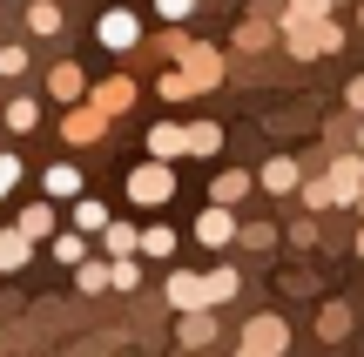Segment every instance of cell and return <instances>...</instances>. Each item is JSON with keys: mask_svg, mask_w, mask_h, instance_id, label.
Segmentation results:
<instances>
[{"mask_svg": "<svg viewBox=\"0 0 364 357\" xmlns=\"http://www.w3.org/2000/svg\"><path fill=\"white\" fill-rule=\"evenodd\" d=\"M351 196H364V169H358V155L331 162V175H324V182H311V189H304V202H311V209H331V202H351Z\"/></svg>", "mask_w": 364, "mask_h": 357, "instance_id": "6da1fadb", "label": "cell"}, {"mask_svg": "<svg viewBox=\"0 0 364 357\" xmlns=\"http://www.w3.org/2000/svg\"><path fill=\"white\" fill-rule=\"evenodd\" d=\"M129 196H135V202H169V196H176L169 162H149V169H135V175H129Z\"/></svg>", "mask_w": 364, "mask_h": 357, "instance_id": "7a4b0ae2", "label": "cell"}, {"mask_svg": "<svg viewBox=\"0 0 364 357\" xmlns=\"http://www.w3.org/2000/svg\"><path fill=\"white\" fill-rule=\"evenodd\" d=\"M338 27H331V21H290V54H331V48H338Z\"/></svg>", "mask_w": 364, "mask_h": 357, "instance_id": "3957f363", "label": "cell"}, {"mask_svg": "<svg viewBox=\"0 0 364 357\" xmlns=\"http://www.w3.org/2000/svg\"><path fill=\"white\" fill-rule=\"evenodd\" d=\"M284 344H290L284 317H257V324H250V331H243V357H277Z\"/></svg>", "mask_w": 364, "mask_h": 357, "instance_id": "277c9868", "label": "cell"}, {"mask_svg": "<svg viewBox=\"0 0 364 357\" xmlns=\"http://www.w3.org/2000/svg\"><path fill=\"white\" fill-rule=\"evenodd\" d=\"M182 61H189V88H209V81L223 75V61L203 48V40H182Z\"/></svg>", "mask_w": 364, "mask_h": 357, "instance_id": "5b68a950", "label": "cell"}, {"mask_svg": "<svg viewBox=\"0 0 364 357\" xmlns=\"http://www.w3.org/2000/svg\"><path fill=\"white\" fill-rule=\"evenodd\" d=\"M169 304H182V310L216 304V297H209V277H169Z\"/></svg>", "mask_w": 364, "mask_h": 357, "instance_id": "8992f818", "label": "cell"}, {"mask_svg": "<svg viewBox=\"0 0 364 357\" xmlns=\"http://www.w3.org/2000/svg\"><path fill=\"white\" fill-rule=\"evenodd\" d=\"M95 34H102V48H135V13H102V27H95Z\"/></svg>", "mask_w": 364, "mask_h": 357, "instance_id": "52a82bcc", "label": "cell"}, {"mask_svg": "<svg viewBox=\"0 0 364 357\" xmlns=\"http://www.w3.org/2000/svg\"><path fill=\"white\" fill-rule=\"evenodd\" d=\"M135 101V81H102V88H95V108H102V115H122V108H129Z\"/></svg>", "mask_w": 364, "mask_h": 357, "instance_id": "ba28073f", "label": "cell"}, {"mask_svg": "<svg viewBox=\"0 0 364 357\" xmlns=\"http://www.w3.org/2000/svg\"><path fill=\"white\" fill-rule=\"evenodd\" d=\"M149 148H156L162 162H169V155H189V128H169V121H162V128H149Z\"/></svg>", "mask_w": 364, "mask_h": 357, "instance_id": "9c48e42d", "label": "cell"}, {"mask_svg": "<svg viewBox=\"0 0 364 357\" xmlns=\"http://www.w3.org/2000/svg\"><path fill=\"white\" fill-rule=\"evenodd\" d=\"M196 236H203V243H230V236H236V223H230V209H223V202H216V209H209L203 223H196Z\"/></svg>", "mask_w": 364, "mask_h": 357, "instance_id": "30bf717a", "label": "cell"}, {"mask_svg": "<svg viewBox=\"0 0 364 357\" xmlns=\"http://www.w3.org/2000/svg\"><path fill=\"white\" fill-rule=\"evenodd\" d=\"M27 243H34V236H21V229L7 236V229H0V270H21L27 263Z\"/></svg>", "mask_w": 364, "mask_h": 357, "instance_id": "8fae6325", "label": "cell"}, {"mask_svg": "<svg viewBox=\"0 0 364 357\" xmlns=\"http://www.w3.org/2000/svg\"><path fill=\"white\" fill-rule=\"evenodd\" d=\"M102 121H108L102 108H81V115L68 121V135H75V142H95V135H102Z\"/></svg>", "mask_w": 364, "mask_h": 357, "instance_id": "7c38bea8", "label": "cell"}, {"mask_svg": "<svg viewBox=\"0 0 364 357\" xmlns=\"http://www.w3.org/2000/svg\"><path fill=\"white\" fill-rule=\"evenodd\" d=\"M48 196H81V175L68 169V162H54V169H48Z\"/></svg>", "mask_w": 364, "mask_h": 357, "instance_id": "4fadbf2b", "label": "cell"}, {"mask_svg": "<svg viewBox=\"0 0 364 357\" xmlns=\"http://www.w3.org/2000/svg\"><path fill=\"white\" fill-rule=\"evenodd\" d=\"M48 88L61 94V101H75V94H81V67H68V61H61V67L48 75Z\"/></svg>", "mask_w": 364, "mask_h": 357, "instance_id": "5bb4252c", "label": "cell"}, {"mask_svg": "<svg viewBox=\"0 0 364 357\" xmlns=\"http://www.w3.org/2000/svg\"><path fill=\"white\" fill-rule=\"evenodd\" d=\"M263 189H297V162H284V155H277L270 169H263Z\"/></svg>", "mask_w": 364, "mask_h": 357, "instance_id": "9a60e30c", "label": "cell"}, {"mask_svg": "<svg viewBox=\"0 0 364 357\" xmlns=\"http://www.w3.org/2000/svg\"><path fill=\"white\" fill-rule=\"evenodd\" d=\"M216 148H223V128H209V121L189 128V155H216Z\"/></svg>", "mask_w": 364, "mask_h": 357, "instance_id": "2e32d148", "label": "cell"}, {"mask_svg": "<svg viewBox=\"0 0 364 357\" xmlns=\"http://www.w3.org/2000/svg\"><path fill=\"white\" fill-rule=\"evenodd\" d=\"M216 337V324L203 317V310H189V324H182V344H209Z\"/></svg>", "mask_w": 364, "mask_h": 357, "instance_id": "e0dca14e", "label": "cell"}, {"mask_svg": "<svg viewBox=\"0 0 364 357\" xmlns=\"http://www.w3.org/2000/svg\"><path fill=\"white\" fill-rule=\"evenodd\" d=\"M27 21H34V34H54V27H61V7H54V0H34Z\"/></svg>", "mask_w": 364, "mask_h": 357, "instance_id": "ac0fdd59", "label": "cell"}, {"mask_svg": "<svg viewBox=\"0 0 364 357\" xmlns=\"http://www.w3.org/2000/svg\"><path fill=\"white\" fill-rule=\"evenodd\" d=\"M108 250H115V256H129V250H142V236H135L129 223H108Z\"/></svg>", "mask_w": 364, "mask_h": 357, "instance_id": "d6986e66", "label": "cell"}, {"mask_svg": "<svg viewBox=\"0 0 364 357\" xmlns=\"http://www.w3.org/2000/svg\"><path fill=\"white\" fill-rule=\"evenodd\" d=\"M344 324H351V317H344V304H324V310H317V331H324V337H344Z\"/></svg>", "mask_w": 364, "mask_h": 357, "instance_id": "ffe728a7", "label": "cell"}, {"mask_svg": "<svg viewBox=\"0 0 364 357\" xmlns=\"http://www.w3.org/2000/svg\"><path fill=\"white\" fill-rule=\"evenodd\" d=\"M324 7H331V0H290L284 21H324Z\"/></svg>", "mask_w": 364, "mask_h": 357, "instance_id": "44dd1931", "label": "cell"}, {"mask_svg": "<svg viewBox=\"0 0 364 357\" xmlns=\"http://www.w3.org/2000/svg\"><path fill=\"white\" fill-rule=\"evenodd\" d=\"M108 283H115V270H108V263H88V270H81V290H108Z\"/></svg>", "mask_w": 364, "mask_h": 357, "instance_id": "7402d4cb", "label": "cell"}, {"mask_svg": "<svg viewBox=\"0 0 364 357\" xmlns=\"http://www.w3.org/2000/svg\"><path fill=\"white\" fill-rule=\"evenodd\" d=\"M48 229H54L48 209H27V216H21V236H48Z\"/></svg>", "mask_w": 364, "mask_h": 357, "instance_id": "603a6c76", "label": "cell"}, {"mask_svg": "<svg viewBox=\"0 0 364 357\" xmlns=\"http://www.w3.org/2000/svg\"><path fill=\"white\" fill-rule=\"evenodd\" d=\"M142 250H149V256H169L176 236H169V229H142Z\"/></svg>", "mask_w": 364, "mask_h": 357, "instance_id": "cb8c5ba5", "label": "cell"}, {"mask_svg": "<svg viewBox=\"0 0 364 357\" xmlns=\"http://www.w3.org/2000/svg\"><path fill=\"white\" fill-rule=\"evenodd\" d=\"M75 223H81V229H108V209H102V202H81Z\"/></svg>", "mask_w": 364, "mask_h": 357, "instance_id": "d4e9b609", "label": "cell"}, {"mask_svg": "<svg viewBox=\"0 0 364 357\" xmlns=\"http://www.w3.org/2000/svg\"><path fill=\"white\" fill-rule=\"evenodd\" d=\"M243 189H250V175H223V182H216V202H236Z\"/></svg>", "mask_w": 364, "mask_h": 357, "instance_id": "484cf974", "label": "cell"}, {"mask_svg": "<svg viewBox=\"0 0 364 357\" xmlns=\"http://www.w3.org/2000/svg\"><path fill=\"white\" fill-rule=\"evenodd\" d=\"M209 297H216V304H223V297H236V277H230V270H216V277H209Z\"/></svg>", "mask_w": 364, "mask_h": 357, "instance_id": "4316f807", "label": "cell"}, {"mask_svg": "<svg viewBox=\"0 0 364 357\" xmlns=\"http://www.w3.org/2000/svg\"><path fill=\"white\" fill-rule=\"evenodd\" d=\"M14 182H21V162H14V155H0V196H7Z\"/></svg>", "mask_w": 364, "mask_h": 357, "instance_id": "83f0119b", "label": "cell"}, {"mask_svg": "<svg viewBox=\"0 0 364 357\" xmlns=\"http://www.w3.org/2000/svg\"><path fill=\"white\" fill-rule=\"evenodd\" d=\"M21 67H27V54H21V48H0V75H21Z\"/></svg>", "mask_w": 364, "mask_h": 357, "instance_id": "f1b7e54d", "label": "cell"}, {"mask_svg": "<svg viewBox=\"0 0 364 357\" xmlns=\"http://www.w3.org/2000/svg\"><path fill=\"white\" fill-rule=\"evenodd\" d=\"M156 7H162V21H182V13H189L196 0H156Z\"/></svg>", "mask_w": 364, "mask_h": 357, "instance_id": "f546056e", "label": "cell"}, {"mask_svg": "<svg viewBox=\"0 0 364 357\" xmlns=\"http://www.w3.org/2000/svg\"><path fill=\"white\" fill-rule=\"evenodd\" d=\"M351 108H364V75H358V81H351Z\"/></svg>", "mask_w": 364, "mask_h": 357, "instance_id": "4dcf8cb0", "label": "cell"}, {"mask_svg": "<svg viewBox=\"0 0 364 357\" xmlns=\"http://www.w3.org/2000/svg\"><path fill=\"white\" fill-rule=\"evenodd\" d=\"M358 256H364V236H358Z\"/></svg>", "mask_w": 364, "mask_h": 357, "instance_id": "1f68e13d", "label": "cell"}, {"mask_svg": "<svg viewBox=\"0 0 364 357\" xmlns=\"http://www.w3.org/2000/svg\"><path fill=\"white\" fill-rule=\"evenodd\" d=\"M358 148H364V135H358Z\"/></svg>", "mask_w": 364, "mask_h": 357, "instance_id": "d6a6232c", "label": "cell"}, {"mask_svg": "<svg viewBox=\"0 0 364 357\" xmlns=\"http://www.w3.org/2000/svg\"><path fill=\"white\" fill-rule=\"evenodd\" d=\"M358 202H364V196H358Z\"/></svg>", "mask_w": 364, "mask_h": 357, "instance_id": "836d02e7", "label": "cell"}]
</instances>
